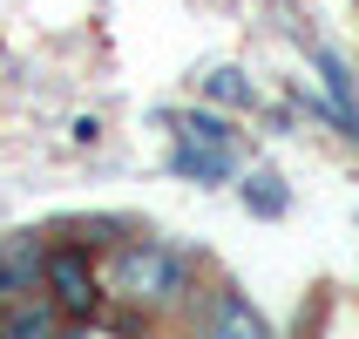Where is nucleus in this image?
Listing matches in <instances>:
<instances>
[{"label": "nucleus", "instance_id": "nucleus-1", "mask_svg": "<svg viewBox=\"0 0 359 339\" xmlns=\"http://www.w3.org/2000/svg\"><path fill=\"white\" fill-rule=\"evenodd\" d=\"M183 285H190V265L170 251V244H122L109 258V292H122L129 305H177Z\"/></svg>", "mask_w": 359, "mask_h": 339}, {"label": "nucleus", "instance_id": "nucleus-2", "mask_svg": "<svg viewBox=\"0 0 359 339\" xmlns=\"http://www.w3.org/2000/svg\"><path fill=\"white\" fill-rule=\"evenodd\" d=\"M170 170L190 177V183H224L231 170H238V136H231V122L224 116H183Z\"/></svg>", "mask_w": 359, "mask_h": 339}, {"label": "nucleus", "instance_id": "nucleus-3", "mask_svg": "<svg viewBox=\"0 0 359 339\" xmlns=\"http://www.w3.org/2000/svg\"><path fill=\"white\" fill-rule=\"evenodd\" d=\"M41 279H48V244H41L34 231H7V238H0V305L27 299Z\"/></svg>", "mask_w": 359, "mask_h": 339}, {"label": "nucleus", "instance_id": "nucleus-4", "mask_svg": "<svg viewBox=\"0 0 359 339\" xmlns=\"http://www.w3.org/2000/svg\"><path fill=\"white\" fill-rule=\"evenodd\" d=\"M48 285H55V305L61 312H75V319H88L95 312V272H88V251L81 244H68V251H48Z\"/></svg>", "mask_w": 359, "mask_h": 339}, {"label": "nucleus", "instance_id": "nucleus-5", "mask_svg": "<svg viewBox=\"0 0 359 339\" xmlns=\"http://www.w3.org/2000/svg\"><path fill=\"white\" fill-rule=\"evenodd\" d=\"M210 339H271V326H264V312L244 292H217V305H210Z\"/></svg>", "mask_w": 359, "mask_h": 339}, {"label": "nucleus", "instance_id": "nucleus-6", "mask_svg": "<svg viewBox=\"0 0 359 339\" xmlns=\"http://www.w3.org/2000/svg\"><path fill=\"white\" fill-rule=\"evenodd\" d=\"M319 81H325V95H332L339 129H346V136H359V88H353V68H346L332 48H319Z\"/></svg>", "mask_w": 359, "mask_h": 339}, {"label": "nucleus", "instance_id": "nucleus-7", "mask_svg": "<svg viewBox=\"0 0 359 339\" xmlns=\"http://www.w3.org/2000/svg\"><path fill=\"white\" fill-rule=\"evenodd\" d=\"M0 339H61L55 333V305L14 299V305H7V319H0Z\"/></svg>", "mask_w": 359, "mask_h": 339}, {"label": "nucleus", "instance_id": "nucleus-8", "mask_svg": "<svg viewBox=\"0 0 359 339\" xmlns=\"http://www.w3.org/2000/svg\"><path fill=\"white\" fill-rule=\"evenodd\" d=\"M244 204H251L258 218H285V183L271 177V170H251V177H244Z\"/></svg>", "mask_w": 359, "mask_h": 339}, {"label": "nucleus", "instance_id": "nucleus-9", "mask_svg": "<svg viewBox=\"0 0 359 339\" xmlns=\"http://www.w3.org/2000/svg\"><path fill=\"white\" fill-rule=\"evenodd\" d=\"M203 88H210V102H224V109H251V81H244L238 68H217V75H203Z\"/></svg>", "mask_w": 359, "mask_h": 339}, {"label": "nucleus", "instance_id": "nucleus-10", "mask_svg": "<svg viewBox=\"0 0 359 339\" xmlns=\"http://www.w3.org/2000/svg\"><path fill=\"white\" fill-rule=\"evenodd\" d=\"M61 339H116V333H102V326H75V333H61Z\"/></svg>", "mask_w": 359, "mask_h": 339}]
</instances>
